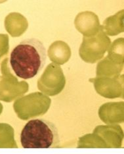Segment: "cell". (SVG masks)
Returning a JSON list of instances; mask_svg holds the SVG:
<instances>
[{
	"label": "cell",
	"instance_id": "15",
	"mask_svg": "<svg viewBox=\"0 0 124 154\" xmlns=\"http://www.w3.org/2000/svg\"><path fill=\"white\" fill-rule=\"evenodd\" d=\"M0 148H18L14 139V130L9 125L0 123Z\"/></svg>",
	"mask_w": 124,
	"mask_h": 154
},
{
	"label": "cell",
	"instance_id": "12",
	"mask_svg": "<svg viewBox=\"0 0 124 154\" xmlns=\"http://www.w3.org/2000/svg\"><path fill=\"white\" fill-rule=\"evenodd\" d=\"M48 56L54 63L61 65L68 61L71 56V50L64 42L58 40L55 42L49 48Z\"/></svg>",
	"mask_w": 124,
	"mask_h": 154
},
{
	"label": "cell",
	"instance_id": "11",
	"mask_svg": "<svg viewBox=\"0 0 124 154\" xmlns=\"http://www.w3.org/2000/svg\"><path fill=\"white\" fill-rule=\"evenodd\" d=\"M123 106V101L103 104L99 109V118L106 125L122 123L124 121Z\"/></svg>",
	"mask_w": 124,
	"mask_h": 154
},
{
	"label": "cell",
	"instance_id": "16",
	"mask_svg": "<svg viewBox=\"0 0 124 154\" xmlns=\"http://www.w3.org/2000/svg\"><path fill=\"white\" fill-rule=\"evenodd\" d=\"M78 148H107L105 141L96 134H86L79 138Z\"/></svg>",
	"mask_w": 124,
	"mask_h": 154
},
{
	"label": "cell",
	"instance_id": "7",
	"mask_svg": "<svg viewBox=\"0 0 124 154\" xmlns=\"http://www.w3.org/2000/svg\"><path fill=\"white\" fill-rule=\"evenodd\" d=\"M89 81L94 85L96 92L105 98H123V75L113 77H95Z\"/></svg>",
	"mask_w": 124,
	"mask_h": 154
},
{
	"label": "cell",
	"instance_id": "10",
	"mask_svg": "<svg viewBox=\"0 0 124 154\" xmlns=\"http://www.w3.org/2000/svg\"><path fill=\"white\" fill-rule=\"evenodd\" d=\"M74 24L75 29L87 37L95 36L101 29L98 16L91 11L79 13L75 17Z\"/></svg>",
	"mask_w": 124,
	"mask_h": 154
},
{
	"label": "cell",
	"instance_id": "4",
	"mask_svg": "<svg viewBox=\"0 0 124 154\" xmlns=\"http://www.w3.org/2000/svg\"><path fill=\"white\" fill-rule=\"evenodd\" d=\"M110 45L111 40L101 27V30L95 36L83 37L79 54L83 61L89 63H95L103 57Z\"/></svg>",
	"mask_w": 124,
	"mask_h": 154
},
{
	"label": "cell",
	"instance_id": "18",
	"mask_svg": "<svg viewBox=\"0 0 124 154\" xmlns=\"http://www.w3.org/2000/svg\"><path fill=\"white\" fill-rule=\"evenodd\" d=\"M2 111H3V106L2 104L0 103V115L2 113Z\"/></svg>",
	"mask_w": 124,
	"mask_h": 154
},
{
	"label": "cell",
	"instance_id": "6",
	"mask_svg": "<svg viewBox=\"0 0 124 154\" xmlns=\"http://www.w3.org/2000/svg\"><path fill=\"white\" fill-rule=\"evenodd\" d=\"M66 79L61 66L51 63L37 80V88L46 96H55L63 90Z\"/></svg>",
	"mask_w": 124,
	"mask_h": 154
},
{
	"label": "cell",
	"instance_id": "9",
	"mask_svg": "<svg viewBox=\"0 0 124 154\" xmlns=\"http://www.w3.org/2000/svg\"><path fill=\"white\" fill-rule=\"evenodd\" d=\"M94 134L99 135L106 144L107 148H120L123 140L122 128L118 125L97 126L93 131Z\"/></svg>",
	"mask_w": 124,
	"mask_h": 154
},
{
	"label": "cell",
	"instance_id": "13",
	"mask_svg": "<svg viewBox=\"0 0 124 154\" xmlns=\"http://www.w3.org/2000/svg\"><path fill=\"white\" fill-rule=\"evenodd\" d=\"M5 26L13 37L20 36L25 32L28 26L27 19L21 14L10 13L5 20Z\"/></svg>",
	"mask_w": 124,
	"mask_h": 154
},
{
	"label": "cell",
	"instance_id": "3",
	"mask_svg": "<svg viewBox=\"0 0 124 154\" xmlns=\"http://www.w3.org/2000/svg\"><path fill=\"white\" fill-rule=\"evenodd\" d=\"M51 100L41 92H34L20 97L13 105L14 110L20 119L26 121L46 114Z\"/></svg>",
	"mask_w": 124,
	"mask_h": 154
},
{
	"label": "cell",
	"instance_id": "5",
	"mask_svg": "<svg viewBox=\"0 0 124 154\" xmlns=\"http://www.w3.org/2000/svg\"><path fill=\"white\" fill-rule=\"evenodd\" d=\"M1 69L3 76H0V100L11 102L28 91V84L19 82L10 72L7 58L3 61Z\"/></svg>",
	"mask_w": 124,
	"mask_h": 154
},
{
	"label": "cell",
	"instance_id": "2",
	"mask_svg": "<svg viewBox=\"0 0 124 154\" xmlns=\"http://www.w3.org/2000/svg\"><path fill=\"white\" fill-rule=\"evenodd\" d=\"M24 148H57L60 147L58 129L53 122L37 119L28 121L20 134Z\"/></svg>",
	"mask_w": 124,
	"mask_h": 154
},
{
	"label": "cell",
	"instance_id": "14",
	"mask_svg": "<svg viewBox=\"0 0 124 154\" xmlns=\"http://www.w3.org/2000/svg\"><path fill=\"white\" fill-rule=\"evenodd\" d=\"M123 11L122 9L104 20L101 27L106 35L114 36L123 32Z\"/></svg>",
	"mask_w": 124,
	"mask_h": 154
},
{
	"label": "cell",
	"instance_id": "8",
	"mask_svg": "<svg viewBox=\"0 0 124 154\" xmlns=\"http://www.w3.org/2000/svg\"><path fill=\"white\" fill-rule=\"evenodd\" d=\"M123 55L108 51L96 66V77H113L120 75L123 69Z\"/></svg>",
	"mask_w": 124,
	"mask_h": 154
},
{
	"label": "cell",
	"instance_id": "17",
	"mask_svg": "<svg viewBox=\"0 0 124 154\" xmlns=\"http://www.w3.org/2000/svg\"><path fill=\"white\" fill-rule=\"evenodd\" d=\"M9 51V36L7 34H0V59Z\"/></svg>",
	"mask_w": 124,
	"mask_h": 154
},
{
	"label": "cell",
	"instance_id": "1",
	"mask_svg": "<svg viewBox=\"0 0 124 154\" xmlns=\"http://www.w3.org/2000/svg\"><path fill=\"white\" fill-rule=\"evenodd\" d=\"M46 58V49L43 44L37 38H29L13 49L10 57V65L17 76L30 79L42 70Z\"/></svg>",
	"mask_w": 124,
	"mask_h": 154
}]
</instances>
